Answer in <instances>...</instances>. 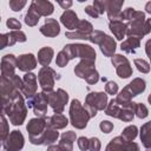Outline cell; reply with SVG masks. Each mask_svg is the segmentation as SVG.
<instances>
[{
    "mask_svg": "<svg viewBox=\"0 0 151 151\" xmlns=\"http://www.w3.org/2000/svg\"><path fill=\"white\" fill-rule=\"evenodd\" d=\"M1 113H5L13 125H21L27 116V106L22 93L17 91L11 97L1 98Z\"/></svg>",
    "mask_w": 151,
    "mask_h": 151,
    "instance_id": "6da1fadb",
    "label": "cell"
},
{
    "mask_svg": "<svg viewBox=\"0 0 151 151\" xmlns=\"http://www.w3.org/2000/svg\"><path fill=\"white\" fill-rule=\"evenodd\" d=\"M134 106H136V103L133 101H129L126 104H118L114 98L109 101L105 109V114L129 123V122H132L134 117Z\"/></svg>",
    "mask_w": 151,
    "mask_h": 151,
    "instance_id": "7a4b0ae2",
    "label": "cell"
},
{
    "mask_svg": "<svg viewBox=\"0 0 151 151\" xmlns=\"http://www.w3.org/2000/svg\"><path fill=\"white\" fill-rule=\"evenodd\" d=\"M91 114L78 99H73L70 104V123L73 127L78 130H83L86 127L88 120L91 119Z\"/></svg>",
    "mask_w": 151,
    "mask_h": 151,
    "instance_id": "3957f363",
    "label": "cell"
},
{
    "mask_svg": "<svg viewBox=\"0 0 151 151\" xmlns=\"http://www.w3.org/2000/svg\"><path fill=\"white\" fill-rule=\"evenodd\" d=\"M46 129H47V119L45 117H37L29 119L26 126L29 142L34 145H41L44 143V133Z\"/></svg>",
    "mask_w": 151,
    "mask_h": 151,
    "instance_id": "277c9868",
    "label": "cell"
},
{
    "mask_svg": "<svg viewBox=\"0 0 151 151\" xmlns=\"http://www.w3.org/2000/svg\"><path fill=\"white\" fill-rule=\"evenodd\" d=\"M146 88V83L142 78H134L131 83H129L116 97L118 104H126L132 100L133 97L143 93Z\"/></svg>",
    "mask_w": 151,
    "mask_h": 151,
    "instance_id": "5b68a950",
    "label": "cell"
},
{
    "mask_svg": "<svg viewBox=\"0 0 151 151\" xmlns=\"http://www.w3.org/2000/svg\"><path fill=\"white\" fill-rule=\"evenodd\" d=\"M88 41H91L92 44L99 45L100 51L105 57H112L116 52V40L101 31L94 29L92 32Z\"/></svg>",
    "mask_w": 151,
    "mask_h": 151,
    "instance_id": "8992f818",
    "label": "cell"
},
{
    "mask_svg": "<svg viewBox=\"0 0 151 151\" xmlns=\"http://www.w3.org/2000/svg\"><path fill=\"white\" fill-rule=\"evenodd\" d=\"M107 106L106 92H90L85 99V107L90 112L91 117H96L98 111L105 110Z\"/></svg>",
    "mask_w": 151,
    "mask_h": 151,
    "instance_id": "52a82bcc",
    "label": "cell"
},
{
    "mask_svg": "<svg viewBox=\"0 0 151 151\" xmlns=\"http://www.w3.org/2000/svg\"><path fill=\"white\" fill-rule=\"evenodd\" d=\"M68 55L70 60L73 58H88L96 60V51L92 46L85 44H67L63 48Z\"/></svg>",
    "mask_w": 151,
    "mask_h": 151,
    "instance_id": "ba28073f",
    "label": "cell"
},
{
    "mask_svg": "<svg viewBox=\"0 0 151 151\" xmlns=\"http://www.w3.org/2000/svg\"><path fill=\"white\" fill-rule=\"evenodd\" d=\"M151 32V18L150 19H134L126 22V35L143 38Z\"/></svg>",
    "mask_w": 151,
    "mask_h": 151,
    "instance_id": "9c48e42d",
    "label": "cell"
},
{
    "mask_svg": "<svg viewBox=\"0 0 151 151\" xmlns=\"http://www.w3.org/2000/svg\"><path fill=\"white\" fill-rule=\"evenodd\" d=\"M58 74L57 72L50 67V66H42L38 73V80H39V85L41 87V90L46 93L53 91L54 87V83L55 79H58Z\"/></svg>",
    "mask_w": 151,
    "mask_h": 151,
    "instance_id": "30bf717a",
    "label": "cell"
},
{
    "mask_svg": "<svg viewBox=\"0 0 151 151\" xmlns=\"http://www.w3.org/2000/svg\"><path fill=\"white\" fill-rule=\"evenodd\" d=\"M48 97L46 92H39L32 98L27 99V105L33 110V113L37 117H45L47 113V105H48Z\"/></svg>",
    "mask_w": 151,
    "mask_h": 151,
    "instance_id": "8fae6325",
    "label": "cell"
},
{
    "mask_svg": "<svg viewBox=\"0 0 151 151\" xmlns=\"http://www.w3.org/2000/svg\"><path fill=\"white\" fill-rule=\"evenodd\" d=\"M22 86H24V80L17 74L9 78L1 77V98L11 97L17 91H20Z\"/></svg>",
    "mask_w": 151,
    "mask_h": 151,
    "instance_id": "7c38bea8",
    "label": "cell"
},
{
    "mask_svg": "<svg viewBox=\"0 0 151 151\" xmlns=\"http://www.w3.org/2000/svg\"><path fill=\"white\" fill-rule=\"evenodd\" d=\"M48 103L54 113H63L65 110V105L68 101V93L63 88H58L57 91H51L47 93Z\"/></svg>",
    "mask_w": 151,
    "mask_h": 151,
    "instance_id": "4fadbf2b",
    "label": "cell"
},
{
    "mask_svg": "<svg viewBox=\"0 0 151 151\" xmlns=\"http://www.w3.org/2000/svg\"><path fill=\"white\" fill-rule=\"evenodd\" d=\"M111 63L116 68V72L119 78L126 79L132 76V66L129 59L122 54H113L111 57Z\"/></svg>",
    "mask_w": 151,
    "mask_h": 151,
    "instance_id": "5bb4252c",
    "label": "cell"
},
{
    "mask_svg": "<svg viewBox=\"0 0 151 151\" xmlns=\"http://www.w3.org/2000/svg\"><path fill=\"white\" fill-rule=\"evenodd\" d=\"M93 32V26L87 20H79L76 31H68L65 33V37L68 39H84L88 40Z\"/></svg>",
    "mask_w": 151,
    "mask_h": 151,
    "instance_id": "9a60e30c",
    "label": "cell"
},
{
    "mask_svg": "<svg viewBox=\"0 0 151 151\" xmlns=\"http://www.w3.org/2000/svg\"><path fill=\"white\" fill-rule=\"evenodd\" d=\"M24 142L25 139L22 133L18 130H13L2 142V147L6 151H18L24 147Z\"/></svg>",
    "mask_w": 151,
    "mask_h": 151,
    "instance_id": "2e32d148",
    "label": "cell"
},
{
    "mask_svg": "<svg viewBox=\"0 0 151 151\" xmlns=\"http://www.w3.org/2000/svg\"><path fill=\"white\" fill-rule=\"evenodd\" d=\"M106 150L107 151H117V150H124V151L136 150V151H138L139 145L133 143V142H130V140L125 139L123 136H117L113 139H111V142L106 146Z\"/></svg>",
    "mask_w": 151,
    "mask_h": 151,
    "instance_id": "e0dca14e",
    "label": "cell"
},
{
    "mask_svg": "<svg viewBox=\"0 0 151 151\" xmlns=\"http://www.w3.org/2000/svg\"><path fill=\"white\" fill-rule=\"evenodd\" d=\"M24 86L21 88V92L24 94V97H26L27 99L32 98L33 96L37 94V88H38V84H37V76L34 73L27 72L24 78Z\"/></svg>",
    "mask_w": 151,
    "mask_h": 151,
    "instance_id": "ac0fdd59",
    "label": "cell"
},
{
    "mask_svg": "<svg viewBox=\"0 0 151 151\" xmlns=\"http://www.w3.org/2000/svg\"><path fill=\"white\" fill-rule=\"evenodd\" d=\"M93 59H88V58H83L77 66L74 67V73L77 77L81 78V79H86L91 73H93L96 71V65H94Z\"/></svg>",
    "mask_w": 151,
    "mask_h": 151,
    "instance_id": "d6986e66",
    "label": "cell"
},
{
    "mask_svg": "<svg viewBox=\"0 0 151 151\" xmlns=\"http://www.w3.org/2000/svg\"><path fill=\"white\" fill-rule=\"evenodd\" d=\"M76 132L67 131L64 132L60 137V142L58 145H50L48 150H63V151H71L73 149V142H76Z\"/></svg>",
    "mask_w": 151,
    "mask_h": 151,
    "instance_id": "ffe728a7",
    "label": "cell"
},
{
    "mask_svg": "<svg viewBox=\"0 0 151 151\" xmlns=\"http://www.w3.org/2000/svg\"><path fill=\"white\" fill-rule=\"evenodd\" d=\"M17 58L13 54H6L1 59V77H13L15 74Z\"/></svg>",
    "mask_w": 151,
    "mask_h": 151,
    "instance_id": "44dd1931",
    "label": "cell"
},
{
    "mask_svg": "<svg viewBox=\"0 0 151 151\" xmlns=\"http://www.w3.org/2000/svg\"><path fill=\"white\" fill-rule=\"evenodd\" d=\"M17 67L22 72H29L37 67V59L32 53L21 54L17 58Z\"/></svg>",
    "mask_w": 151,
    "mask_h": 151,
    "instance_id": "7402d4cb",
    "label": "cell"
},
{
    "mask_svg": "<svg viewBox=\"0 0 151 151\" xmlns=\"http://www.w3.org/2000/svg\"><path fill=\"white\" fill-rule=\"evenodd\" d=\"M40 17H48L53 13L54 6L48 0H32L31 6Z\"/></svg>",
    "mask_w": 151,
    "mask_h": 151,
    "instance_id": "603a6c76",
    "label": "cell"
},
{
    "mask_svg": "<svg viewBox=\"0 0 151 151\" xmlns=\"http://www.w3.org/2000/svg\"><path fill=\"white\" fill-rule=\"evenodd\" d=\"M40 33L48 38H54L60 33V26L59 22L55 19H46L45 24L39 28Z\"/></svg>",
    "mask_w": 151,
    "mask_h": 151,
    "instance_id": "cb8c5ba5",
    "label": "cell"
},
{
    "mask_svg": "<svg viewBox=\"0 0 151 151\" xmlns=\"http://www.w3.org/2000/svg\"><path fill=\"white\" fill-rule=\"evenodd\" d=\"M124 4V0H109L105 5L107 17L110 20H117L120 19L122 13V6Z\"/></svg>",
    "mask_w": 151,
    "mask_h": 151,
    "instance_id": "d4e9b609",
    "label": "cell"
},
{
    "mask_svg": "<svg viewBox=\"0 0 151 151\" xmlns=\"http://www.w3.org/2000/svg\"><path fill=\"white\" fill-rule=\"evenodd\" d=\"M60 21L66 28L76 29L77 25L79 22V19H78V15L76 14V12H73L72 9H65V12L60 17Z\"/></svg>",
    "mask_w": 151,
    "mask_h": 151,
    "instance_id": "484cf974",
    "label": "cell"
},
{
    "mask_svg": "<svg viewBox=\"0 0 151 151\" xmlns=\"http://www.w3.org/2000/svg\"><path fill=\"white\" fill-rule=\"evenodd\" d=\"M109 28L113 33V35L116 37L117 40H123V38H125V35H126V24L123 22V20H120V19L110 20Z\"/></svg>",
    "mask_w": 151,
    "mask_h": 151,
    "instance_id": "4316f807",
    "label": "cell"
},
{
    "mask_svg": "<svg viewBox=\"0 0 151 151\" xmlns=\"http://www.w3.org/2000/svg\"><path fill=\"white\" fill-rule=\"evenodd\" d=\"M67 124H68V119L61 113H54L53 116L47 118V126L52 129L61 130V129H65Z\"/></svg>",
    "mask_w": 151,
    "mask_h": 151,
    "instance_id": "83f0119b",
    "label": "cell"
},
{
    "mask_svg": "<svg viewBox=\"0 0 151 151\" xmlns=\"http://www.w3.org/2000/svg\"><path fill=\"white\" fill-rule=\"evenodd\" d=\"M54 55V51L50 46H45L39 50L38 52V61L41 66H48L52 61V58Z\"/></svg>",
    "mask_w": 151,
    "mask_h": 151,
    "instance_id": "f1b7e54d",
    "label": "cell"
},
{
    "mask_svg": "<svg viewBox=\"0 0 151 151\" xmlns=\"http://www.w3.org/2000/svg\"><path fill=\"white\" fill-rule=\"evenodd\" d=\"M140 46V39L137 37H127L120 45V50L126 53H134L136 50Z\"/></svg>",
    "mask_w": 151,
    "mask_h": 151,
    "instance_id": "f546056e",
    "label": "cell"
},
{
    "mask_svg": "<svg viewBox=\"0 0 151 151\" xmlns=\"http://www.w3.org/2000/svg\"><path fill=\"white\" fill-rule=\"evenodd\" d=\"M140 142L145 149H151V120L142 125Z\"/></svg>",
    "mask_w": 151,
    "mask_h": 151,
    "instance_id": "4dcf8cb0",
    "label": "cell"
},
{
    "mask_svg": "<svg viewBox=\"0 0 151 151\" xmlns=\"http://www.w3.org/2000/svg\"><path fill=\"white\" fill-rule=\"evenodd\" d=\"M134 20V19H145V13L142 11H136L134 8L127 7L120 13V20Z\"/></svg>",
    "mask_w": 151,
    "mask_h": 151,
    "instance_id": "1f68e13d",
    "label": "cell"
},
{
    "mask_svg": "<svg viewBox=\"0 0 151 151\" xmlns=\"http://www.w3.org/2000/svg\"><path fill=\"white\" fill-rule=\"evenodd\" d=\"M8 35V46H13L15 42H25L26 41V34L20 29H13L7 33Z\"/></svg>",
    "mask_w": 151,
    "mask_h": 151,
    "instance_id": "d6a6232c",
    "label": "cell"
},
{
    "mask_svg": "<svg viewBox=\"0 0 151 151\" xmlns=\"http://www.w3.org/2000/svg\"><path fill=\"white\" fill-rule=\"evenodd\" d=\"M58 138H59V132H58V130L47 126V129H46V131H45V133H44V143H42V145L50 146V145H52L53 143H55Z\"/></svg>",
    "mask_w": 151,
    "mask_h": 151,
    "instance_id": "836d02e7",
    "label": "cell"
},
{
    "mask_svg": "<svg viewBox=\"0 0 151 151\" xmlns=\"http://www.w3.org/2000/svg\"><path fill=\"white\" fill-rule=\"evenodd\" d=\"M39 19H40V15L32 7H29L28 11H27V13H26V15H25V22H26V25L33 27V26H35L38 24Z\"/></svg>",
    "mask_w": 151,
    "mask_h": 151,
    "instance_id": "e575fe53",
    "label": "cell"
},
{
    "mask_svg": "<svg viewBox=\"0 0 151 151\" xmlns=\"http://www.w3.org/2000/svg\"><path fill=\"white\" fill-rule=\"evenodd\" d=\"M137 134H138V129H137L136 125H129V126H126V127L122 131V136H123L125 139L130 140V142H133L134 138L137 137Z\"/></svg>",
    "mask_w": 151,
    "mask_h": 151,
    "instance_id": "d590c367",
    "label": "cell"
},
{
    "mask_svg": "<svg viewBox=\"0 0 151 151\" xmlns=\"http://www.w3.org/2000/svg\"><path fill=\"white\" fill-rule=\"evenodd\" d=\"M0 139L1 142H4L7 136L9 134V127H8V123H7V119L5 118V113H1L0 114Z\"/></svg>",
    "mask_w": 151,
    "mask_h": 151,
    "instance_id": "8d00e7d4",
    "label": "cell"
},
{
    "mask_svg": "<svg viewBox=\"0 0 151 151\" xmlns=\"http://www.w3.org/2000/svg\"><path fill=\"white\" fill-rule=\"evenodd\" d=\"M134 114H136L138 118L144 119V118H146V117L149 116V110H147V107H146L144 104H142V103H136V106H134Z\"/></svg>",
    "mask_w": 151,
    "mask_h": 151,
    "instance_id": "74e56055",
    "label": "cell"
},
{
    "mask_svg": "<svg viewBox=\"0 0 151 151\" xmlns=\"http://www.w3.org/2000/svg\"><path fill=\"white\" fill-rule=\"evenodd\" d=\"M134 66L137 67V70L142 73H149L150 72V64L144 60V59H134L133 60Z\"/></svg>",
    "mask_w": 151,
    "mask_h": 151,
    "instance_id": "f35d334b",
    "label": "cell"
},
{
    "mask_svg": "<svg viewBox=\"0 0 151 151\" xmlns=\"http://www.w3.org/2000/svg\"><path fill=\"white\" fill-rule=\"evenodd\" d=\"M68 61H70L68 55L65 53L64 50H61V51L57 54V59H55V64H57V66H59V67H65V66L68 64Z\"/></svg>",
    "mask_w": 151,
    "mask_h": 151,
    "instance_id": "ab89813d",
    "label": "cell"
},
{
    "mask_svg": "<svg viewBox=\"0 0 151 151\" xmlns=\"http://www.w3.org/2000/svg\"><path fill=\"white\" fill-rule=\"evenodd\" d=\"M26 1L27 0H9V8L14 12H19L26 6Z\"/></svg>",
    "mask_w": 151,
    "mask_h": 151,
    "instance_id": "60d3db41",
    "label": "cell"
},
{
    "mask_svg": "<svg viewBox=\"0 0 151 151\" xmlns=\"http://www.w3.org/2000/svg\"><path fill=\"white\" fill-rule=\"evenodd\" d=\"M105 92L107 94H117L118 92V85L116 81L113 80H110V81H106V85H105Z\"/></svg>",
    "mask_w": 151,
    "mask_h": 151,
    "instance_id": "b9f144b4",
    "label": "cell"
},
{
    "mask_svg": "<svg viewBox=\"0 0 151 151\" xmlns=\"http://www.w3.org/2000/svg\"><path fill=\"white\" fill-rule=\"evenodd\" d=\"M101 147L100 145V142L98 138L96 137H92V138H88V150L91 151H99Z\"/></svg>",
    "mask_w": 151,
    "mask_h": 151,
    "instance_id": "7bdbcfd3",
    "label": "cell"
},
{
    "mask_svg": "<svg viewBox=\"0 0 151 151\" xmlns=\"http://www.w3.org/2000/svg\"><path fill=\"white\" fill-rule=\"evenodd\" d=\"M99 129L104 132V133H110L113 130V123L109 122V120H103L99 124Z\"/></svg>",
    "mask_w": 151,
    "mask_h": 151,
    "instance_id": "ee69618b",
    "label": "cell"
},
{
    "mask_svg": "<svg viewBox=\"0 0 151 151\" xmlns=\"http://www.w3.org/2000/svg\"><path fill=\"white\" fill-rule=\"evenodd\" d=\"M6 25H7V27L11 28V29H20V28H21L20 21H19L18 19H15V18H9V19H7Z\"/></svg>",
    "mask_w": 151,
    "mask_h": 151,
    "instance_id": "f6af8a7d",
    "label": "cell"
},
{
    "mask_svg": "<svg viewBox=\"0 0 151 151\" xmlns=\"http://www.w3.org/2000/svg\"><path fill=\"white\" fill-rule=\"evenodd\" d=\"M93 7H94V9L98 12V14L99 15H101V14H104V12L106 11V7H105V5L100 1V0H93V5H92Z\"/></svg>",
    "mask_w": 151,
    "mask_h": 151,
    "instance_id": "bcb514c9",
    "label": "cell"
},
{
    "mask_svg": "<svg viewBox=\"0 0 151 151\" xmlns=\"http://www.w3.org/2000/svg\"><path fill=\"white\" fill-rule=\"evenodd\" d=\"M85 80H86V83L90 84V85H94V84H97L98 80H99V73H98V71L96 70V71H94L93 73H91Z\"/></svg>",
    "mask_w": 151,
    "mask_h": 151,
    "instance_id": "7dc6e473",
    "label": "cell"
},
{
    "mask_svg": "<svg viewBox=\"0 0 151 151\" xmlns=\"http://www.w3.org/2000/svg\"><path fill=\"white\" fill-rule=\"evenodd\" d=\"M78 146L83 151L88 150V138H86V137H79L78 138Z\"/></svg>",
    "mask_w": 151,
    "mask_h": 151,
    "instance_id": "c3c4849f",
    "label": "cell"
},
{
    "mask_svg": "<svg viewBox=\"0 0 151 151\" xmlns=\"http://www.w3.org/2000/svg\"><path fill=\"white\" fill-rule=\"evenodd\" d=\"M84 11H85V13H86V14H88L91 18H94V19H97V18L99 17L98 12L94 9V7H93V6H86V7L84 8Z\"/></svg>",
    "mask_w": 151,
    "mask_h": 151,
    "instance_id": "681fc988",
    "label": "cell"
},
{
    "mask_svg": "<svg viewBox=\"0 0 151 151\" xmlns=\"http://www.w3.org/2000/svg\"><path fill=\"white\" fill-rule=\"evenodd\" d=\"M58 4H59V6L61 7V8H64V9H68L71 6H72V0H55Z\"/></svg>",
    "mask_w": 151,
    "mask_h": 151,
    "instance_id": "f907efd6",
    "label": "cell"
},
{
    "mask_svg": "<svg viewBox=\"0 0 151 151\" xmlns=\"http://www.w3.org/2000/svg\"><path fill=\"white\" fill-rule=\"evenodd\" d=\"M0 39H1V46H0V48H5L6 46H8V35H7V33L1 34Z\"/></svg>",
    "mask_w": 151,
    "mask_h": 151,
    "instance_id": "816d5d0a",
    "label": "cell"
},
{
    "mask_svg": "<svg viewBox=\"0 0 151 151\" xmlns=\"http://www.w3.org/2000/svg\"><path fill=\"white\" fill-rule=\"evenodd\" d=\"M145 52H146V55L149 57L150 63H151V39H149L145 44Z\"/></svg>",
    "mask_w": 151,
    "mask_h": 151,
    "instance_id": "f5cc1de1",
    "label": "cell"
},
{
    "mask_svg": "<svg viewBox=\"0 0 151 151\" xmlns=\"http://www.w3.org/2000/svg\"><path fill=\"white\" fill-rule=\"evenodd\" d=\"M145 12L151 14V1H149V2L145 5Z\"/></svg>",
    "mask_w": 151,
    "mask_h": 151,
    "instance_id": "db71d44e",
    "label": "cell"
},
{
    "mask_svg": "<svg viewBox=\"0 0 151 151\" xmlns=\"http://www.w3.org/2000/svg\"><path fill=\"white\" fill-rule=\"evenodd\" d=\"M147 101H149V104L151 105V93L149 94V97H147Z\"/></svg>",
    "mask_w": 151,
    "mask_h": 151,
    "instance_id": "11a10c76",
    "label": "cell"
},
{
    "mask_svg": "<svg viewBox=\"0 0 151 151\" xmlns=\"http://www.w3.org/2000/svg\"><path fill=\"white\" fill-rule=\"evenodd\" d=\"M100 1H101V2H103V4H104V5H106V2H107V1H109V0H100Z\"/></svg>",
    "mask_w": 151,
    "mask_h": 151,
    "instance_id": "9f6ffc18",
    "label": "cell"
},
{
    "mask_svg": "<svg viewBox=\"0 0 151 151\" xmlns=\"http://www.w3.org/2000/svg\"><path fill=\"white\" fill-rule=\"evenodd\" d=\"M77 1H79V2H84V1H86V0H77Z\"/></svg>",
    "mask_w": 151,
    "mask_h": 151,
    "instance_id": "6f0895ef",
    "label": "cell"
}]
</instances>
